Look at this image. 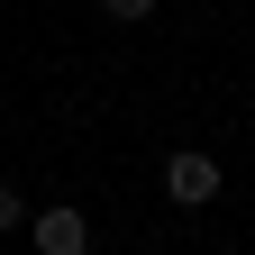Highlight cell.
<instances>
[{"mask_svg":"<svg viewBox=\"0 0 255 255\" xmlns=\"http://www.w3.org/2000/svg\"><path fill=\"white\" fill-rule=\"evenodd\" d=\"M27 219V201H18V182H0V228H18Z\"/></svg>","mask_w":255,"mask_h":255,"instance_id":"cell-3","label":"cell"},{"mask_svg":"<svg viewBox=\"0 0 255 255\" xmlns=\"http://www.w3.org/2000/svg\"><path fill=\"white\" fill-rule=\"evenodd\" d=\"M219 182H228V173H219L201 146L164 155V201H173V210H210V201H219Z\"/></svg>","mask_w":255,"mask_h":255,"instance_id":"cell-1","label":"cell"},{"mask_svg":"<svg viewBox=\"0 0 255 255\" xmlns=\"http://www.w3.org/2000/svg\"><path fill=\"white\" fill-rule=\"evenodd\" d=\"M37 255H91V219H82L73 201L37 210Z\"/></svg>","mask_w":255,"mask_h":255,"instance_id":"cell-2","label":"cell"},{"mask_svg":"<svg viewBox=\"0 0 255 255\" xmlns=\"http://www.w3.org/2000/svg\"><path fill=\"white\" fill-rule=\"evenodd\" d=\"M110 18H155V0H101Z\"/></svg>","mask_w":255,"mask_h":255,"instance_id":"cell-4","label":"cell"}]
</instances>
